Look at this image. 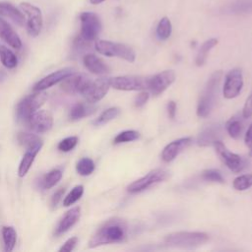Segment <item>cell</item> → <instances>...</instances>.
Segmentation results:
<instances>
[{
    "label": "cell",
    "mask_w": 252,
    "mask_h": 252,
    "mask_svg": "<svg viewBox=\"0 0 252 252\" xmlns=\"http://www.w3.org/2000/svg\"><path fill=\"white\" fill-rule=\"evenodd\" d=\"M128 235L127 222L119 218H112L106 220L92 236L89 241L90 248L101 245L120 243L125 241Z\"/></svg>",
    "instance_id": "1"
},
{
    "label": "cell",
    "mask_w": 252,
    "mask_h": 252,
    "mask_svg": "<svg viewBox=\"0 0 252 252\" xmlns=\"http://www.w3.org/2000/svg\"><path fill=\"white\" fill-rule=\"evenodd\" d=\"M209 240V236L201 231H176L167 234L163 241L165 245L174 248L194 249L204 245Z\"/></svg>",
    "instance_id": "2"
},
{
    "label": "cell",
    "mask_w": 252,
    "mask_h": 252,
    "mask_svg": "<svg viewBox=\"0 0 252 252\" xmlns=\"http://www.w3.org/2000/svg\"><path fill=\"white\" fill-rule=\"evenodd\" d=\"M221 76L222 72L220 70L215 71L207 81L197 104V115L199 117L208 116L213 109Z\"/></svg>",
    "instance_id": "3"
},
{
    "label": "cell",
    "mask_w": 252,
    "mask_h": 252,
    "mask_svg": "<svg viewBox=\"0 0 252 252\" xmlns=\"http://www.w3.org/2000/svg\"><path fill=\"white\" fill-rule=\"evenodd\" d=\"M46 99L47 94L44 91H34L33 94L24 97L16 107L17 119L23 123H26L29 117L39 109Z\"/></svg>",
    "instance_id": "4"
},
{
    "label": "cell",
    "mask_w": 252,
    "mask_h": 252,
    "mask_svg": "<svg viewBox=\"0 0 252 252\" xmlns=\"http://www.w3.org/2000/svg\"><path fill=\"white\" fill-rule=\"evenodd\" d=\"M94 48L98 53L107 57L116 56L130 63H133L136 59L135 51L130 46L124 43L99 39L95 41Z\"/></svg>",
    "instance_id": "5"
},
{
    "label": "cell",
    "mask_w": 252,
    "mask_h": 252,
    "mask_svg": "<svg viewBox=\"0 0 252 252\" xmlns=\"http://www.w3.org/2000/svg\"><path fill=\"white\" fill-rule=\"evenodd\" d=\"M167 176H168V172L164 169H161V168L153 169L150 172H148L145 176H143V177L135 180L131 184H129L127 186V191L131 194L143 192V191L149 189L150 187L162 182L163 180H165L167 178Z\"/></svg>",
    "instance_id": "6"
},
{
    "label": "cell",
    "mask_w": 252,
    "mask_h": 252,
    "mask_svg": "<svg viewBox=\"0 0 252 252\" xmlns=\"http://www.w3.org/2000/svg\"><path fill=\"white\" fill-rule=\"evenodd\" d=\"M80 36L89 42L96 39L101 31V22L99 17L93 12H83L80 15Z\"/></svg>",
    "instance_id": "7"
},
{
    "label": "cell",
    "mask_w": 252,
    "mask_h": 252,
    "mask_svg": "<svg viewBox=\"0 0 252 252\" xmlns=\"http://www.w3.org/2000/svg\"><path fill=\"white\" fill-rule=\"evenodd\" d=\"M110 87L118 91H143L148 89V77L124 75L110 78Z\"/></svg>",
    "instance_id": "8"
},
{
    "label": "cell",
    "mask_w": 252,
    "mask_h": 252,
    "mask_svg": "<svg viewBox=\"0 0 252 252\" xmlns=\"http://www.w3.org/2000/svg\"><path fill=\"white\" fill-rule=\"evenodd\" d=\"M214 147H215L216 153L218 154L220 158L225 163V165L231 171L238 173L246 167V165H247L246 160L244 158H242V157H240L239 155L230 152L220 140L215 142Z\"/></svg>",
    "instance_id": "9"
},
{
    "label": "cell",
    "mask_w": 252,
    "mask_h": 252,
    "mask_svg": "<svg viewBox=\"0 0 252 252\" xmlns=\"http://www.w3.org/2000/svg\"><path fill=\"white\" fill-rule=\"evenodd\" d=\"M20 8L27 16V31L29 34L33 37L37 36L42 28V15L40 9L28 2H22Z\"/></svg>",
    "instance_id": "10"
},
{
    "label": "cell",
    "mask_w": 252,
    "mask_h": 252,
    "mask_svg": "<svg viewBox=\"0 0 252 252\" xmlns=\"http://www.w3.org/2000/svg\"><path fill=\"white\" fill-rule=\"evenodd\" d=\"M92 80L84 73H74L64 79L60 85L61 90L69 94H83L88 89Z\"/></svg>",
    "instance_id": "11"
},
{
    "label": "cell",
    "mask_w": 252,
    "mask_h": 252,
    "mask_svg": "<svg viewBox=\"0 0 252 252\" xmlns=\"http://www.w3.org/2000/svg\"><path fill=\"white\" fill-rule=\"evenodd\" d=\"M175 81V73L172 70H164L153 76H148V89L154 95L162 94Z\"/></svg>",
    "instance_id": "12"
},
{
    "label": "cell",
    "mask_w": 252,
    "mask_h": 252,
    "mask_svg": "<svg viewBox=\"0 0 252 252\" xmlns=\"http://www.w3.org/2000/svg\"><path fill=\"white\" fill-rule=\"evenodd\" d=\"M243 87V75L239 68H234L230 70L226 76L222 88V94L225 98L236 97Z\"/></svg>",
    "instance_id": "13"
},
{
    "label": "cell",
    "mask_w": 252,
    "mask_h": 252,
    "mask_svg": "<svg viewBox=\"0 0 252 252\" xmlns=\"http://www.w3.org/2000/svg\"><path fill=\"white\" fill-rule=\"evenodd\" d=\"M25 124L35 133H45L53 125V116L48 110H36L29 117Z\"/></svg>",
    "instance_id": "14"
},
{
    "label": "cell",
    "mask_w": 252,
    "mask_h": 252,
    "mask_svg": "<svg viewBox=\"0 0 252 252\" xmlns=\"http://www.w3.org/2000/svg\"><path fill=\"white\" fill-rule=\"evenodd\" d=\"M110 88V78L101 77L92 81L88 89L82 94L90 103H95L102 99Z\"/></svg>",
    "instance_id": "15"
},
{
    "label": "cell",
    "mask_w": 252,
    "mask_h": 252,
    "mask_svg": "<svg viewBox=\"0 0 252 252\" xmlns=\"http://www.w3.org/2000/svg\"><path fill=\"white\" fill-rule=\"evenodd\" d=\"M74 73H76V69L73 67H65L59 69L39 80L33 86V91H45L46 89L58 84L59 82H62L64 79Z\"/></svg>",
    "instance_id": "16"
},
{
    "label": "cell",
    "mask_w": 252,
    "mask_h": 252,
    "mask_svg": "<svg viewBox=\"0 0 252 252\" xmlns=\"http://www.w3.org/2000/svg\"><path fill=\"white\" fill-rule=\"evenodd\" d=\"M192 143V139L190 137H184L177 140H174L167 144L161 152V158L165 162H169L173 160L181 152L187 149Z\"/></svg>",
    "instance_id": "17"
},
{
    "label": "cell",
    "mask_w": 252,
    "mask_h": 252,
    "mask_svg": "<svg viewBox=\"0 0 252 252\" xmlns=\"http://www.w3.org/2000/svg\"><path fill=\"white\" fill-rule=\"evenodd\" d=\"M222 127L220 124H211L204 128L198 136L197 144L200 147L214 145L215 142L221 139Z\"/></svg>",
    "instance_id": "18"
},
{
    "label": "cell",
    "mask_w": 252,
    "mask_h": 252,
    "mask_svg": "<svg viewBox=\"0 0 252 252\" xmlns=\"http://www.w3.org/2000/svg\"><path fill=\"white\" fill-rule=\"evenodd\" d=\"M81 209L80 207H74L71 210L67 211L66 214L61 218L57 226L54 230V235L59 236L66 231H68L80 219Z\"/></svg>",
    "instance_id": "19"
},
{
    "label": "cell",
    "mask_w": 252,
    "mask_h": 252,
    "mask_svg": "<svg viewBox=\"0 0 252 252\" xmlns=\"http://www.w3.org/2000/svg\"><path fill=\"white\" fill-rule=\"evenodd\" d=\"M83 63L90 72L95 75H105L110 72L109 67L104 63V61L93 53L84 55Z\"/></svg>",
    "instance_id": "20"
},
{
    "label": "cell",
    "mask_w": 252,
    "mask_h": 252,
    "mask_svg": "<svg viewBox=\"0 0 252 252\" xmlns=\"http://www.w3.org/2000/svg\"><path fill=\"white\" fill-rule=\"evenodd\" d=\"M0 38L15 49H20L22 47V41L19 35L2 18H0Z\"/></svg>",
    "instance_id": "21"
},
{
    "label": "cell",
    "mask_w": 252,
    "mask_h": 252,
    "mask_svg": "<svg viewBox=\"0 0 252 252\" xmlns=\"http://www.w3.org/2000/svg\"><path fill=\"white\" fill-rule=\"evenodd\" d=\"M0 16L11 19L15 24L19 26H23L25 23V17L23 13L9 2L0 1Z\"/></svg>",
    "instance_id": "22"
},
{
    "label": "cell",
    "mask_w": 252,
    "mask_h": 252,
    "mask_svg": "<svg viewBox=\"0 0 252 252\" xmlns=\"http://www.w3.org/2000/svg\"><path fill=\"white\" fill-rule=\"evenodd\" d=\"M17 140L19 144L24 147L26 150L32 149H41L43 142L36 134L30 133V132H20L17 135Z\"/></svg>",
    "instance_id": "23"
},
{
    "label": "cell",
    "mask_w": 252,
    "mask_h": 252,
    "mask_svg": "<svg viewBox=\"0 0 252 252\" xmlns=\"http://www.w3.org/2000/svg\"><path fill=\"white\" fill-rule=\"evenodd\" d=\"M94 111H95V107L93 106L92 103L78 102L71 108L69 112V118L73 121H76L93 114Z\"/></svg>",
    "instance_id": "24"
},
{
    "label": "cell",
    "mask_w": 252,
    "mask_h": 252,
    "mask_svg": "<svg viewBox=\"0 0 252 252\" xmlns=\"http://www.w3.org/2000/svg\"><path fill=\"white\" fill-rule=\"evenodd\" d=\"M40 149L36 148V149H32V150H26V153L20 162L19 168H18V175L20 177H24L28 171L30 170L36 155L39 153Z\"/></svg>",
    "instance_id": "25"
},
{
    "label": "cell",
    "mask_w": 252,
    "mask_h": 252,
    "mask_svg": "<svg viewBox=\"0 0 252 252\" xmlns=\"http://www.w3.org/2000/svg\"><path fill=\"white\" fill-rule=\"evenodd\" d=\"M219 40L215 37L213 38H210V39H207L200 47L198 53H197V56H196V59H195V63L197 66H203L207 60V57H208V54L209 52L218 44Z\"/></svg>",
    "instance_id": "26"
},
{
    "label": "cell",
    "mask_w": 252,
    "mask_h": 252,
    "mask_svg": "<svg viewBox=\"0 0 252 252\" xmlns=\"http://www.w3.org/2000/svg\"><path fill=\"white\" fill-rule=\"evenodd\" d=\"M2 238L4 243V251L10 252L14 249L17 241V232L13 226L2 227Z\"/></svg>",
    "instance_id": "27"
},
{
    "label": "cell",
    "mask_w": 252,
    "mask_h": 252,
    "mask_svg": "<svg viewBox=\"0 0 252 252\" xmlns=\"http://www.w3.org/2000/svg\"><path fill=\"white\" fill-rule=\"evenodd\" d=\"M0 61L7 69H14L18 64V58L15 53L4 45H0Z\"/></svg>",
    "instance_id": "28"
},
{
    "label": "cell",
    "mask_w": 252,
    "mask_h": 252,
    "mask_svg": "<svg viewBox=\"0 0 252 252\" xmlns=\"http://www.w3.org/2000/svg\"><path fill=\"white\" fill-rule=\"evenodd\" d=\"M225 130L233 139H238L243 130V123L239 117L233 116L225 123Z\"/></svg>",
    "instance_id": "29"
},
{
    "label": "cell",
    "mask_w": 252,
    "mask_h": 252,
    "mask_svg": "<svg viewBox=\"0 0 252 252\" xmlns=\"http://www.w3.org/2000/svg\"><path fill=\"white\" fill-rule=\"evenodd\" d=\"M172 32V26H171V22L167 17H162L158 26H157V36L158 39L160 40H165L167 39Z\"/></svg>",
    "instance_id": "30"
},
{
    "label": "cell",
    "mask_w": 252,
    "mask_h": 252,
    "mask_svg": "<svg viewBox=\"0 0 252 252\" xmlns=\"http://www.w3.org/2000/svg\"><path fill=\"white\" fill-rule=\"evenodd\" d=\"M62 178V171L59 168H54L45 174L41 181V186L43 189H50L55 186Z\"/></svg>",
    "instance_id": "31"
},
{
    "label": "cell",
    "mask_w": 252,
    "mask_h": 252,
    "mask_svg": "<svg viewBox=\"0 0 252 252\" xmlns=\"http://www.w3.org/2000/svg\"><path fill=\"white\" fill-rule=\"evenodd\" d=\"M119 114H120V108L115 107V106L109 107L100 113V115L94 121V124L95 126L103 125V124L113 120L114 118H116Z\"/></svg>",
    "instance_id": "32"
},
{
    "label": "cell",
    "mask_w": 252,
    "mask_h": 252,
    "mask_svg": "<svg viewBox=\"0 0 252 252\" xmlns=\"http://www.w3.org/2000/svg\"><path fill=\"white\" fill-rule=\"evenodd\" d=\"M94 162L90 158H81L76 164L77 172L82 176H87L93 173L94 170Z\"/></svg>",
    "instance_id": "33"
},
{
    "label": "cell",
    "mask_w": 252,
    "mask_h": 252,
    "mask_svg": "<svg viewBox=\"0 0 252 252\" xmlns=\"http://www.w3.org/2000/svg\"><path fill=\"white\" fill-rule=\"evenodd\" d=\"M233 188L237 191H245L252 186V174H242L233 180Z\"/></svg>",
    "instance_id": "34"
},
{
    "label": "cell",
    "mask_w": 252,
    "mask_h": 252,
    "mask_svg": "<svg viewBox=\"0 0 252 252\" xmlns=\"http://www.w3.org/2000/svg\"><path fill=\"white\" fill-rule=\"evenodd\" d=\"M84 193V186L83 185H77L75 186L68 194L67 196L64 198L63 200V205L65 207H69L71 205H73L74 203H76L83 195Z\"/></svg>",
    "instance_id": "35"
},
{
    "label": "cell",
    "mask_w": 252,
    "mask_h": 252,
    "mask_svg": "<svg viewBox=\"0 0 252 252\" xmlns=\"http://www.w3.org/2000/svg\"><path fill=\"white\" fill-rule=\"evenodd\" d=\"M139 137H140V134L138 131L126 130V131H122L119 134H117L115 136V138L113 139V143L114 144L128 143V142H132V141L139 139Z\"/></svg>",
    "instance_id": "36"
},
{
    "label": "cell",
    "mask_w": 252,
    "mask_h": 252,
    "mask_svg": "<svg viewBox=\"0 0 252 252\" xmlns=\"http://www.w3.org/2000/svg\"><path fill=\"white\" fill-rule=\"evenodd\" d=\"M202 177L206 181L210 182H216V183H224V179L221 175V173L217 169H206L202 172Z\"/></svg>",
    "instance_id": "37"
},
{
    "label": "cell",
    "mask_w": 252,
    "mask_h": 252,
    "mask_svg": "<svg viewBox=\"0 0 252 252\" xmlns=\"http://www.w3.org/2000/svg\"><path fill=\"white\" fill-rule=\"evenodd\" d=\"M78 144V137L76 136H71V137H67L63 140H61L57 146L58 150L61 152H70L71 150H73L76 145Z\"/></svg>",
    "instance_id": "38"
},
{
    "label": "cell",
    "mask_w": 252,
    "mask_h": 252,
    "mask_svg": "<svg viewBox=\"0 0 252 252\" xmlns=\"http://www.w3.org/2000/svg\"><path fill=\"white\" fill-rule=\"evenodd\" d=\"M252 116V93L246 98L242 109V117L247 119Z\"/></svg>",
    "instance_id": "39"
},
{
    "label": "cell",
    "mask_w": 252,
    "mask_h": 252,
    "mask_svg": "<svg viewBox=\"0 0 252 252\" xmlns=\"http://www.w3.org/2000/svg\"><path fill=\"white\" fill-rule=\"evenodd\" d=\"M77 243H78V237L73 236L65 241V243L59 248V251L60 252H70V251L74 250Z\"/></svg>",
    "instance_id": "40"
},
{
    "label": "cell",
    "mask_w": 252,
    "mask_h": 252,
    "mask_svg": "<svg viewBox=\"0 0 252 252\" xmlns=\"http://www.w3.org/2000/svg\"><path fill=\"white\" fill-rule=\"evenodd\" d=\"M149 96H150L149 93H147V92H141V93L135 97L134 105H135L136 107H142V106H144V105L147 103V101H148V99H149Z\"/></svg>",
    "instance_id": "41"
},
{
    "label": "cell",
    "mask_w": 252,
    "mask_h": 252,
    "mask_svg": "<svg viewBox=\"0 0 252 252\" xmlns=\"http://www.w3.org/2000/svg\"><path fill=\"white\" fill-rule=\"evenodd\" d=\"M64 193H65V188H59L57 191H55V193L52 195L50 200V205L52 206V208H54L58 204V202L63 197Z\"/></svg>",
    "instance_id": "42"
},
{
    "label": "cell",
    "mask_w": 252,
    "mask_h": 252,
    "mask_svg": "<svg viewBox=\"0 0 252 252\" xmlns=\"http://www.w3.org/2000/svg\"><path fill=\"white\" fill-rule=\"evenodd\" d=\"M176 102L173 100L168 101L167 103V114L170 119H174L176 115Z\"/></svg>",
    "instance_id": "43"
},
{
    "label": "cell",
    "mask_w": 252,
    "mask_h": 252,
    "mask_svg": "<svg viewBox=\"0 0 252 252\" xmlns=\"http://www.w3.org/2000/svg\"><path fill=\"white\" fill-rule=\"evenodd\" d=\"M244 142L245 145L247 147H251L252 146V123L249 125L246 133H245V137H244Z\"/></svg>",
    "instance_id": "44"
},
{
    "label": "cell",
    "mask_w": 252,
    "mask_h": 252,
    "mask_svg": "<svg viewBox=\"0 0 252 252\" xmlns=\"http://www.w3.org/2000/svg\"><path fill=\"white\" fill-rule=\"evenodd\" d=\"M103 1H105V0H90V2H91L92 4H94V5L100 4V3H101V2H103Z\"/></svg>",
    "instance_id": "45"
},
{
    "label": "cell",
    "mask_w": 252,
    "mask_h": 252,
    "mask_svg": "<svg viewBox=\"0 0 252 252\" xmlns=\"http://www.w3.org/2000/svg\"><path fill=\"white\" fill-rule=\"evenodd\" d=\"M249 157H252V146L250 147V151H249Z\"/></svg>",
    "instance_id": "46"
}]
</instances>
